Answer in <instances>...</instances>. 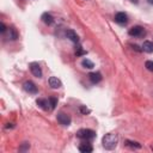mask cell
Wrapping results in <instances>:
<instances>
[{"label":"cell","mask_w":153,"mask_h":153,"mask_svg":"<svg viewBox=\"0 0 153 153\" xmlns=\"http://www.w3.org/2000/svg\"><path fill=\"white\" fill-rule=\"evenodd\" d=\"M102 143H103V147L105 149H108V151L114 149L117 146V143H118V136H117V134H115V133H108V134H105L103 136V139H102Z\"/></svg>","instance_id":"1"},{"label":"cell","mask_w":153,"mask_h":153,"mask_svg":"<svg viewBox=\"0 0 153 153\" xmlns=\"http://www.w3.org/2000/svg\"><path fill=\"white\" fill-rule=\"evenodd\" d=\"M76 137L81 139V140H87V141H91L96 137V131L92 130V129H79L76 131Z\"/></svg>","instance_id":"2"},{"label":"cell","mask_w":153,"mask_h":153,"mask_svg":"<svg viewBox=\"0 0 153 153\" xmlns=\"http://www.w3.org/2000/svg\"><path fill=\"white\" fill-rule=\"evenodd\" d=\"M128 33H129V36H131V37H141V36H145L146 31H145V29H143L142 26L135 25V26H133V27L129 29Z\"/></svg>","instance_id":"3"},{"label":"cell","mask_w":153,"mask_h":153,"mask_svg":"<svg viewBox=\"0 0 153 153\" xmlns=\"http://www.w3.org/2000/svg\"><path fill=\"white\" fill-rule=\"evenodd\" d=\"M56 120H57V122H59L60 124H62V126H69L71 122H72L71 116L67 115V114H65V112H59L57 116H56Z\"/></svg>","instance_id":"4"},{"label":"cell","mask_w":153,"mask_h":153,"mask_svg":"<svg viewBox=\"0 0 153 153\" xmlns=\"http://www.w3.org/2000/svg\"><path fill=\"white\" fill-rule=\"evenodd\" d=\"M23 87H24V90L27 92V93H31V94H36L37 92H38V88H37V86L32 82V81H25L24 82V85H23Z\"/></svg>","instance_id":"5"},{"label":"cell","mask_w":153,"mask_h":153,"mask_svg":"<svg viewBox=\"0 0 153 153\" xmlns=\"http://www.w3.org/2000/svg\"><path fill=\"white\" fill-rule=\"evenodd\" d=\"M115 22L120 25H126L128 23V16L124 12H117L115 14Z\"/></svg>","instance_id":"6"},{"label":"cell","mask_w":153,"mask_h":153,"mask_svg":"<svg viewBox=\"0 0 153 153\" xmlns=\"http://www.w3.org/2000/svg\"><path fill=\"white\" fill-rule=\"evenodd\" d=\"M30 71L36 78H41L42 76V69H41L38 62H31L30 63Z\"/></svg>","instance_id":"7"},{"label":"cell","mask_w":153,"mask_h":153,"mask_svg":"<svg viewBox=\"0 0 153 153\" xmlns=\"http://www.w3.org/2000/svg\"><path fill=\"white\" fill-rule=\"evenodd\" d=\"M79 151H80L81 153H91V152L93 151V147H92V145H91L87 140H84V141L79 145Z\"/></svg>","instance_id":"8"},{"label":"cell","mask_w":153,"mask_h":153,"mask_svg":"<svg viewBox=\"0 0 153 153\" xmlns=\"http://www.w3.org/2000/svg\"><path fill=\"white\" fill-rule=\"evenodd\" d=\"M36 103H37V105L42 109V110H51V108H50V103H49V99H45V98H38L37 100H36Z\"/></svg>","instance_id":"9"},{"label":"cell","mask_w":153,"mask_h":153,"mask_svg":"<svg viewBox=\"0 0 153 153\" xmlns=\"http://www.w3.org/2000/svg\"><path fill=\"white\" fill-rule=\"evenodd\" d=\"M66 37L68 39H71L73 43H79V36L76 35V32L74 30H71V29L66 30Z\"/></svg>","instance_id":"10"},{"label":"cell","mask_w":153,"mask_h":153,"mask_svg":"<svg viewBox=\"0 0 153 153\" xmlns=\"http://www.w3.org/2000/svg\"><path fill=\"white\" fill-rule=\"evenodd\" d=\"M6 38L10 41H16L18 38V32L16 31L14 27H8L6 30Z\"/></svg>","instance_id":"11"},{"label":"cell","mask_w":153,"mask_h":153,"mask_svg":"<svg viewBox=\"0 0 153 153\" xmlns=\"http://www.w3.org/2000/svg\"><path fill=\"white\" fill-rule=\"evenodd\" d=\"M49 86H50L51 88H60V87L62 86V82H61V80H60L59 78H56V76H50V78H49Z\"/></svg>","instance_id":"12"},{"label":"cell","mask_w":153,"mask_h":153,"mask_svg":"<svg viewBox=\"0 0 153 153\" xmlns=\"http://www.w3.org/2000/svg\"><path fill=\"white\" fill-rule=\"evenodd\" d=\"M41 19H42V22H43L45 25H53V24H54V18H53V16H51L50 13H48V12H44V13L42 14Z\"/></svg>","instance_id":"13"},{"label":"cell","mask_w":153,"mask_h":153,"mask_svg":"<svg viewBox=\"0 0 153 153\" xmlns=\"http://www.w3.org/2000/svg\"><path fill=\"white\" fill-rule=\"evenodd\" d=\"M88 79L92 84H98L102 80V74L99 72H92L88 74Z\"/></svg>","instance_id":"14"},{"label":"cell","mask_w":153,"mask_h":153,"mask_svg":"<svg viewBox=\"0 0 153 153\" xmlns=\"http://www.w3.org/2000/svg\"><path fill=\"white\" fill-rule=\"evenodd\" d=\"M124 145H126L127 147L131 148V149H139V148H141V143H139V142H136V141H133V140H126Z\"/></svg>","instance_id":"15"},{"label":"cell","mask_w":153,"mask_h":153,"mask_svg":"<svg viewBox=\"0 0 153 153\" xmlns=\"http://www.w3.org/2000/svg\"><path fill=\"white\" fill-rule=\"evenodd\" d=\"M142 50L146 51V53H153V42L151 41H145L142 43Z\"/></svg>","instance_id":"16"},{"label":"cell","mask_w":153,"mask_h":153,"mask_svg":"<svg viewBox=\"0 0 153 153\" xmlns=\"http://www.w3.org/2000/svg\"><path fill=\"white\" fill-rule=\"evenodd\" d=\"M81 65H82V67L88 68V69H92V68L94 67V63H93L91 60H88V59H84V60L81 61Z\"/></svg>","instance_id":"17"},{"label":"cell","mask_w":153,"mask_h":153,"mask_svg":"<svg viewBox=\"0 0 153 153\" xmlns=\"http://www.w3.org/2000/svg\"><path fill=\"white\" fill-rule=\"evenodd\" d=\"M29 149H30V143H29V142H23V143L19 146V148H18L19 152H26V151H29Z\"/></svg>","instance_id":"18"},{"label":"cell","mask_w":153,"mask_h":153,"mask_svg":"<svg viewBox=\"0 0 153 153\" xmlns=\"http://www.w3.org/2000/svg\"><path fill=\"white\" fill-rule=\"evenodd\" d=\"M86 54V51L82 49V47L81 45H76V48H75V55L76 56H81V55H85Z\"/></svg>","instance_id":"19"},{"label":"cell","mask_w":153,"mask_h":153,"mask_svg":"<svg viewBox=\"0 0 153 153\" xmlns=\"http://www.w3.org/2000/svg\"><path fill=\"white\" fill-rule=\"evenodd\" d=\"M49 103H50L51 110H54V109L56 108V105H57V98H56V97H50V98H49Z\"/></svg>","instance_id":"20"},{"label":"cell","mask_w":153,"mask_h":153,"mask_svg":"<svg viewBox=\"0 0 153 153\" xmlns=\"http://www.w3.org/2000/svg\"><path fill=\"white\" fill-rule=\"evenodd\" d=\"M79 111H80V114H82V115H88V114L91 112V110H90L88 108H86L85 105H80V106H79Z\"/></svg>","instance_id":"21"},{"label":"cell","mask_w":153,"mask_h":153,"mask_svg":"<svg viewBox=\"0 0 153 153\" xmlns=\"http://www.w3.org/2000/svg\"><path fill=\"white\" fill-rule=\"evenodd\" d=\"M145 67L147 68V71L153 72V61H151V60L146 61V62H145Z\"/></svg>","instance_id":"22"},{"label":"cell","mask_w":153,"mask_h":153,"mask_svg":"<svg viewBox=\"0 0 153 153\" xmlns=\"http://www.w3.org/2000/svg\"><path fill=\"white\" fill-rule=\"evenodd\" d=\"M6 30H7V29H6L5 24L1 22V23H0V32H1V33H5V32H6Z\"/></svg>","instance_id":"23"},{"label":"cell","mask_w":153,"mask_h":153,"mask_svg":"<svg viewBox=\"0 0 153 153\" xmlns=\"http://www.w3.org/2000/svg\"><path fill=\"white\" fill-rule=\"evenodd\" d=\"M130 47H131V48H133L134 50L139 51V53H140V51H142V48H140V47H139V45H136V44H131Z\"/></svg>","instance_id":"24"},{"label":"cell","mask_w":153,"mask_h":153,"mask_svg":"<svg viewBox=\"0 0 153 153\" xmlns=\"http://www.w3.org/2000/svg\"><path fill=\"white\" fill-rule=\"evenodd\" d=\"M14 126L12 124V123H7V126H6V128H13Z\"/></svg>","instance_id":"25"},{"label":"cell","mask_w":153,"mask_h":153,"mask_svg":"<svg viewBox=\"0 0 153 153\" xmlns=\"http://www.w3.org/2000/svg\"><path fill=\"white\" fill-rule=\"evenodd\" d=\"M133 4H139V0H130Z\"/></svg>","instance_id":"26"},{"label":"cell","mask_w":153,"mask_h":153,"mask_svg":"<svg viewBox=\"0 0 153 153\" xmlns=\"http://www.w3.org/2000/svg\"><path fill=\"white\" fill-rule=\"evenodd\" d=\"M147 2L151 4V5H153V0H147Z\"/></svg>","instance_id":"27"}]
</instances>
